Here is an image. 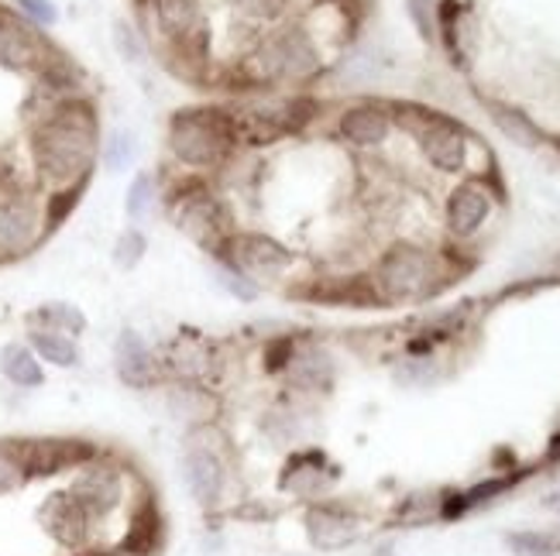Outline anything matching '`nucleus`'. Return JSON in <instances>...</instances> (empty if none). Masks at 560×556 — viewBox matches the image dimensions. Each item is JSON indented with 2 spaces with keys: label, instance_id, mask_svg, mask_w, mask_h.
Returning a JSON list of instances; mask_svg holds the SVG:
<instances>
[{
  "label": "nucleus",
  "instance_id": "f257e3e1",
  "mask_svg": "<svg viewBox=\"0 0 560 556\" xmlns=\"http://www.w3.org/2000/svg\"><path fill=\"white\" fill-rule=\"evenodd\" d=\"M32 152H35V165H38L42 179H48L52 186L80 182L96 158L93 110L83 104H69V107L56 110L35 131Z\"/></svg>",
  "mask_w": 560,
  "mask_h": 556
},
{
  "label": "nucleus",
  "instance_id": "f03ea898",
  "mask_svg": "<svg viewBox=\"0 0 560 556\" xmlns=\"http://www.w3.org/2000/svg\"><path fill=\"white\" fill-rule=\"evenodd\" d=\"M231 144V120L221 110H179L168 125V149L189 168L221 165Z\"/></svg>",
  "mask_w": 560,
  "mask_h": 556
},
{
  "label": "nucleus",
  "instance_id": "7ed1b4c3",
  "mask_svg": "<svg viewBox=\"0 0 560 556\" xmlns=\"http://www.w3.org/2000/svg\"><path fill=\"white\" fill-rule=\"evenodd\" d=\"M320 66L316 45L306 32L289 28L272 38H265L255 56L248 59V72L255 83H285V80H306Z\"/></svg>",
  "mask_w": 560,
  "mask_h": 556
},
{
  "label": "nucleus",
  "instance_id": "20e7f679",
  "mask_svg": "<svg viewBox=\"0 0 560 556\" xmlns=\"http://www.w3.org/2000/svg\"><path fill=\"white\" fill-rule=\"evenodd\" d=\"M375 296L385 303H406L427 296L436 282V264L423 248L412 245H396L385 251L378 269H375Z\"/></svg>",
  "mask_w": 560,
  "mask_h": 556
},
{
  "label": "nucleus",
  "instance_id": "39448f33",
  "mask_svg": "<svg viewBox=\"0 0 560 556\" xmlns=\"http://www.w3.org/2000/svg\"><path fill=\"white\" fill-rule=\"evenodd\" d=\"M217 258L228 261L231 269L245 272L255 282H276L282 275H289L292 264H296V258H292V251L282 245V240H276L269 234H252V230H241V234L234 230L224 251Z\"/></svg>",
  "mask_w": 560,
  "mask_h": 556
},
{
  "label": "nucleus",
  "instance_id": "423d86ee",
  "mask_svg": "<svg viewBox=\"0 0 560 556\" xmlns=\"http://www.w3.org/2000/svg\"><path fill=\"white\" fill-rule=\"evenodd\" d=\"M176 227L192 240V245H200L213 258L224 251V245L234 234L224 203L217 197H210V192H203V189L186 192V197L176 203Z\"/></svg>",
  "mask_w": 560,
  "mask_h": 556
},
{
  "label": "nucleus",
  "instance_id": "0eeeda50",
  "mask_svg": "<svg viewBox=\"0 0 560 556\" xmlns=\"http://www.w3.org/2000/svg\"><path fill=\"white\" fill-rule=\"evenodd\" d=\"M310 104L303 100H282V104H252V107H241L234 114H228L231 120V134L234 141H245V144H269L289 131H296L306 114Z\"/></svg>",
  "mask_w": 560,
  "mask_h": 556
},
{
  "label": "nucleus",
  "instance_id": "6e6552de",
  "mask_svg": "<svg viewBox=\"0 0 560 556\" xmlns=\"http://www.w3.org/2000/svg\"><path fill=\"white\" fill-rule=\"evenodd\" d=\"M183 471H186V485L200 505H217L224 495L228 485V461L221 447H217V437L203 426L189 437L186 443V457H183Z\"/></svg>",
  "mask_w": 560,
  "mask_h": 556
},
{
  "label": "nucleus",
  "instance_id": "1a4fd4ad",
  "mask_svg": "<svg viewBox=\"0 0 560 556\" xmlns=\"http://www.w3.org/2000/svg\"><path fill=\"white\" fill-rule=\"evenodd\" d=\"M45 234L38 203L24 192H0V261L28 255Z\"/></svg>",
  "mask_w": 560,
  "mask_h": 556
},
{
  "label": "nucleus",
  "instance_id": "9d476101",
  "mask_svg": "<svg viewBox=\"0 0 560 556\" xmlns=\"http://www.w3.org/2000/svg\"><path fill=\"white\" fill-rule=\"evenodd\" d=\"M114 365H117L120 381L131 385V389H149L162 371V360L155 357V351L138 330H120L114 344Z\"/></svg>",
  "mask_w": 560,
  "mask_h": 556
},
{
  "label": "nucleus",
  "instance_id": "9b49d317",
  "mask_svg": "<svg viewBox=\"0 0 560 556\" xmlns=\"http://www.w3.org/2000/svg\"><path fill=\"white\" fill-rule=\"evenodd\" d=\"M42 525L48 529V536L62 546H83L86 536H90V516L83 505L72 498L69 492L62 495H52L45 505H42Z\"/></svg>",
  "mask_w": 560,
  "mask_h": 556
},
{
  "label": "nucleus",
  "instance_id": "f8f14e48",
  "mask_svg": "<svg viewBox=\"0 0 560 556\" xmlns=\"http://www.w3.org/2000/svg\"><path fill=\"white\" fill-rule=\"evenodd\" d=\"M120 492H125V485H120V471L114 468H86L69 488V495L83 505L90 519H101L117 509Z\"/></svg>",
  "mask_w": 560,
  "mask_h": 556
},
{
  "label": "nucleus",
  "instance_id": "ddd939ff",
  "mask_svg": "<svg viewBox=\"0 0 560 556\" xmlns=\"http://www.w3.org/2000/svg\"><path fill=\"white\" fill-rule=\"evenodd\" d=\"M420 144H423L427 162L433 168H441V173H457L468 158V141L451 120H430L427 131L420 134Z\"/></svg>",
  "mask_w": 560,
  "mask_h": 556
},
{
  "label": "nucleus",
  "instance_id": "4468645a",
  "mask_svg": "<svg viewBox=\"0 0 560 556\" xmlns=\"http://www.w3.org/2000/svg\"><path fill=\"white\" fill-rule=\"evenodd\" d=\"M489 210H492V200H489V189H481L478 182H465L451 192L447 200V227L454 237H471L478 234V227L489 221Z\"/></svg>",
  "mask_w": 560,
  "mask_h": 556
},
{
  "label": "nucleus",
  "instance_id": "2eb2a0df",
  "mask_svg": "<svg viewBox=\"0 0 560 556\" xmlns=\"http://www.w3.org/2000/svg\"><path fill=\"white\" fill-rule=\"evenodd\" d=\"M42 59V38L24 21L0 11V66L28 69Z\"/></svg>",
  "mask_w": 560,
  "mask_h": 556
},
{
  "label": "nucleus",
  "instance_id": "dca6fc26",
  "mask_svg": "<svg viewBox=\"0 0 560 556\" xmlns=\"http://www.w3.org/2000/svg\"><path fill=\"white\" fill-rule=\"evenodd\" d=\"M388 128H393V120H388V114L378 107H351V110H345V117H340V134H345L351 144H361V149L382 144L388 138Z\"/></svg>",
  "mask_w": 560,
  "mask_h": 556
},
{
  "label": "nucleus",
  "instance_id": "f3484780",
  "mask_svg": "<svg viewBox=\"0 0 560 556\" xmlns=\"http://www.w3.org/2000/svg\"><path fill=\"white\" fill-rule=\"evenodd\" d=\"M310 536L320 549L348 546L358 536V522L337 509H313L310 512Z\"/></svg>",
  "mask_w": 560,
  "mask_h": 556
},
{
  "label": "nucleus",
  "instance_id": "a211bd4d",
  "mask_svg": "<svg viewBox=\"0 0 560 556\" xmlns=\"http://www.w3.org/2000/svg\"><path fill=\"white\" fill-rule=\"evenodd\" d=\"M0 371H4V378L14 381L18 389H38L45 381L42 360L28 344H8L0 351Z\"/></svg>",
  "mask_w": 560,
  "mask_h": 556
},
{
  "label": "nucleus",
  "instance_id": "6ab92c4d",
  "mask_svg": "<svg viewBox=\"0 0 560 556\" xmlns=\"http://www.w3.org/2000/svg\"><path fill=\"white\" fill-rule=\"evenodd\" d=\"M159 28L173 38H186L200 28V0H155Z\"/></svg>",
  "mask_w": 560,
  "mask_h": 556
},
{
  "label": "nucleus",
  "instance_id": "aec40b11",
  "mask_svg": "<svg viewBox=\"0 0 560 556\" xmlns=\"http://www.w3.org/2000/svg\"><path fill=\"white\" fill-rule=\"evenodd\" d=\"M28 347L38 354V360H45V365H56V368H77L80 365V347L66 333L32 330V344Z\"/></svg>",
  "mask_w": 560,
  "mask_h": 556
},
{
  "label": "nucleus",
  "instance_id": "412c9836",
  "mask_svg": "<svg viewBox=\"0 0 560 556\" xmlns=\"http://www.w3.org/2000/svg\"><path fill=\"white\" fill-rule=\"evenodd\" d=\"M32 323L35 330H56V333H72V336H80L86 330V317H83V309L80 306H72V303H45L32 312Z\"/></svg>",
  "mask_w": 560,
  "mask_h": 556
},
{
  "label": "nucleus",
  "instance_id": "4be33fe9",
  "mask_svg": "<svg viewBox=\"0 0 560 556\" xmlns=\"http://www.w3.org/2000/svg\"><path fill=\"white\" fill-rule=\"evenodd\" d=\"M492 120L499 125V131L509 138V141H516V144H540V131L533 128V120L513 107H492Z\"/></svg>",
  "mask_w": 560,
  "mask_h": 556
},
{
  "label": "nucleus",
  "instance_id": "5701e85b",
  "mask_svg": "<svg viewBox=\"0 0 560 556\" xmlns=\"http://www.w3.org/2000/svg\"><path fill=\"white\" fill-rule=\"evenodd\" d=\"M217 285H221L224 293L231 299H237V303H255L261 296V285L255 279H248L245 272L231 269V264L221 261V258H217Z\"/></svg>",
  "mask_w": 560,
  "mask_h": 556
},
{
  "label": "nucleus",
  "instance_id": "b1692460",
  "mask_svg": "<svg viewBox=\"0 0 560 556\" xmlns=\"http://www.w3.org/2000/svg\"><path fill=\"white\" fill-rule=\"evenodd\" d=\"M135 134L128 131H114L107 141H104V149H101V158L107 165V173H125V168H131L135 162Z\"/></svg>",
  "mask_w": 560,
  "mask_h": 556
},
{
  "label": "nucleus",
  "instance_id": "393cba45",
  "mask_svg": "<svg viewBox=\"0 0 560 556\" xmlns=\"http://www.w3.org/2000/svg\"><path fill=\"white\" fill-rule=\"evenodd\" d=\"M144 251H149V240H144V234L138 227H128L125 234L114 240V264H117V269L131 272V269H138V264H141Z\"/></svg>",
  "mask_w": 560,
  "mask_h": 556
},
{
  "label": "nucleus",
  "instance_id": "a878e982",
  "mask_svg": "<svg viewBox=\"0 0 560 556\" xmlns=\"http://www.w3.org/2000/svg\"><path fill=\"white\" fill-rule=\"evenodd\" d=\"M24 481H28V464H24L21 450L0 443V495L18 492Z\"/></svg>",
  "mask_w": 560,
  "mask_h": 556
},
{
  "label": "nucleus",
  "instance_id": "bb28decb",
  "mask_svg": "<svg viewBox=\"0 0 560 556\" xmlns=\"http://www.w3.org/2000/svg\"><path fill=\"white\" fill-rule=\"evenodd\" d=\"M155 206V179L149 173L135 176V182L128 186V200H125V210L131 221H144L149 210Z\"/></svg>",
  "mask_w": 560,
  "mask_h": 556
},
{
  "label": "nucleus",
  "instance_id": "cd10ccee",
  "mask_svg": "<svg viewBox=\"0 0 560 556\" xmlns=\"http://www.w3.org/2000/svg\"><path fill=\"white\" fill-rule=\"evenodd\" d=\"M505 543L516 556H557L560 553V540L550 533H513Z\"/></svg>",
  "mask_w": 560,
  "mask_h": 556
},
{
  "label": "nucleus",
  "instance_id": "c85d7f7f",
  "mask_svg": "<svg viewBox=\"0 0 560 556\" xmlns=\"http://www.w3.org/2000/svg\"><path fill=\"white\" fill-rule=\"evenodd\" d=\"M114 45H117V52H120V59H125V62H141V56H144L141 38H138V32L131 28L128 21L114 24Z\"/></svg>",
  "mask_w": 560,
  "mask_h": 556
},
{
  "label": "nucleus",
  "instance_id": "c756f323",
  "mask_svg": "<svg viewBox=\"0 0 560 556\" xmlns=\"http://www.w3.org/2000/svg\"><path fill=\"white\" fill-rule=\"evenodd\" d=\"M18 4H21V11L28 14L35 24H42V28H48V24H56V17H59V11H56L52 0H18Z\"/></svg>",
  "mask_w": 560,
  "mask_h": 556
},
{
  "label": "nucleus",
  "instance_id": "7c9ffc66",
  "mask_svg": "<svg viewBox=\"0 0 560 556\" xmlns=\"http://www.w3.org/2000/svg\"><path fill=\"white\" fill-rule=\"evenodd\" d=\"M409 11H412V17H417L420 32L430 35V0H409Z\"/></svg>",
  "mask_w": 560,
  "mask_h": 556
},
{
  "label": "nucleus",
  "instance_id": "2f4dec72",
  "mask_svg": "<svg viewBox=\"0 0 560 556\" xmlns=\"http://www.w3.org/2000/svg\"><path fill=\"white\" fill-rule=\"evenodd\" d=\"M547 505H550V509H553V512H560V492H557V495H553V498H550Z\"/></svg>",
  "mask_w": 560,
  "mask_h": 556
}]
</instances>
